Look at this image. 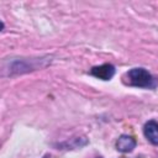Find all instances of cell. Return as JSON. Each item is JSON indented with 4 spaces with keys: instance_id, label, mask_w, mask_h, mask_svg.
Wrapping results in <instances>:
<instances>
[{
    "instance_id": "obj_2",
    "label": "cell",
    "mask_w": 158,
    "mask_h": 158,
    "mask_svg": "<svg viewBox=\"0 0 158 158\" xmlns=\"http://www.w3.org/2000/svg\"><path fill=\"white\" fill-rule=\"evenodd\" d=\"M90 74L101 80H110L115 75V67L110 63H105L101 65L93 67L90 69Z\"/></svg>"
},
{
    "instance_id": "obj_3",
    "label": "cell",
    "mask_w": 158,
    "mask_h": 158,
    "mask_svg": "<svg viewBox=\"0 0 158 158\" xmlns=\"http://www.w3.org/2000/svg\"><path fill=\"white\" fill-rule=\"evenodd\" d=\"M136 147V139L128 135H121L116 141V149L121 153H128Z\"/></svg>"
},
{
    "instance_id": "obj_5",
    "label": "cell",
    "mask_w": 158,
    "mask_h": 158,
    "mask_svg": "<svg viewBox=\"0 0 158 158\" xmlns=\"http://www.w3.org/2000/svg\"><path fill=\"white\" fill-rule=\"evenodd\" d=\"M44 158H48V156H46V157H44Z\"/></svg>"
},
{
    "instance_id": "obj_4",
    "label": "cell",
    "mask_w": 158,
    "mask_h": 158,
    "mask_svg": "<svg viewBox=\"0 0 158 158\" xmlns=\"http://www.w3.org/2000/svg\"><path fill=\"white\" fill-rule=\"evenodd\" d=\"M144 137L154 146H158V122L151 120L143 127Z\"/></svg>"
},
{
    "instance_id": "obj_1",
    "label": "cell",
    "mask_w": 158,
    "mask_h": 158,
    "mask_svg": "<svg viewBox=\"0 0 158 158\" xmlns=\"http://www.w3.org/2000/svg\"><path fill=\"white\" fill-rule=\"evenodd\" d=\"M127 84L136 88H154L156 81L152 74L144 68H132L126 73Z\"/></svg>"
},
{
    "instance_id": "obj_6",
    "label": "cell",
    "mask_w": 158,
    "mask_h": 158,
    "mask_svg": "<svg viewBox=\"0 0 158 158\" xmlns=\"http://www.w3.org/2000/svg\"><path fill=\"white\" fill-rule=\"evenodd\" d=\"M99 158H100V157H99Z\"/></svg>"
}]
</instances>
